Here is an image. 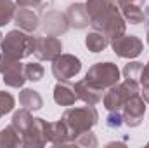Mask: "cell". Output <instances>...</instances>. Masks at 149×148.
Returning a JSON list of instances; mask_svg holds the SVG:
<instances>
[{
    "mask_svg": "<svg viewBox=\"0 0 149 148\" xmlns=\"http://www.w3.org/2000/svg\"><path fill=\"white\" fill-rule=\"evenodd\" d=\"M90 26L95 32H101V33H104L109 40H113V38H116V37H120V35L125 33L127 21L121 16L116 2L113 0L104 9H101V11H97L95 14L90 16Z\"/></svg>",
    "mask_w": 149,
    "mask_h": 148,
    "instance_id": "6da1fadb",
    "label": "cell"
},
{
    "mask_svg": "<svg viewBox=\"0 0 149 148\" xmlns=\"http://www.w3.org/2000/svg\"><path fill=\"white\" fill-rule=\"evenodd\" d=\"M61 120L66 124L70 141L73 145L74 140L80 134H83L87 131H92L97 125L99 113L95 110V105H85V106H80V108H68L63 113Z\"/></svg>",
    "mask_w": 149,
    "mask_h": 148,
    "instance_id": "7a4b0ae2",
    "label": "cell"
},
{
    "mask_svg": "<svg viewBox=\"0 0 149 148\" xmlns=\"http://www.w3.org/2000/svg\"><path fill=\"white\" fill-rule=\"evenodd\" d=\"M135 94H141V82L125 78L123 82L120 80L116 85H113L108 91H104L102 105L108 111H121L125 103Z\"/></svg>",
    "mask_w": 149,
    "mask_h": 148,
    "instance_id": "3957f363",
    "label": "cell"
},
{
    "mask_svg": "<svg viewBox=\"0 0 149 148\" xmlns=\"http://www.w3.org/2000/svg\"><path fill=\"white\" fill-rule=\"evenodd\" d=\"M33 42L35 37L31 33H26L23 30H10L0 44V49L5 56L12 59H24L33 54Z\"/></svg>",
    "mask_w": 149,
    "mask_h": 148,
    "instance_id": "277c9868",
    "label": "cell"
},
{
    "mask_svg": "<svg viewBox=\"0 0 149 148\" xmlns=\"http://www.w3.org/2000/svg\"><path fill=\"white\" fill-rule=\"evenodd\" d=\"M85 80L97 87V89H102V91H108L109 87L116 85L120 80H121V72L120 68L111 63V61H106V63H95L88 68V72L85 73Z\"/></svg>",
    "mask_w": 149,
    "mask_h": 148,
    "instance_id": "5b68a950",
    "label": "cell"
},
{
    "mask_svg": "<svg viewBox=\"0 0 149 148\" xmlns=\"http://www.w3.org/2000/svg\"><path fill=\"white\" fill-rule=\"evenodd\" d=\"M109 45H111L113 52L123 59H135L144 51V42L141 38L137 35H127V33L109 40Z\"/></svg>",
    "mask_w": 149,
    "mask_h": 148,
    "instance_id": "8992f818",
    "label": "cell"
},
{
    "mask_svg": "<svg viewBox=\"0 0 149 148\" xmlns=\"http://www.w3.org/2000/svg\"><path fill=\"white\" fill-rule=\"evenodd\" d=\"M81 72V61L74 54H61L52 61V75L57 82H68Z\"/></svg>",
    "mask_w": 149,
    "mask_h": 148,
    "instance_id": "52a82bcc",
    "label": "cell"
},
{
    "mask_svg": "<svg viewBox=\"0 0 149 148\" xmlns=\"http://www.w3.org/2000/svg\"><path fill=\"white\" fill-rule=\"evenodd\" d=\"M33 54L38 61H54L57 56L63 54V42L54 35H40L35 37L33 42Z\"/></svg>",
    "mask_w": 149,
    "mask_h": 148,
    "instance_id": "ba28073f",
    "label": "cell"
},
{
    "mask_svg": "<svg viewBox=\"0 0 149 148\" xmlns=\"http://www.w3.org/2000/svg\"><path fill=\"white\" fill-rule=\"evenodd\" d=\"M49 122L40 118V117H33L31 125L21 134L23 140V147L24 148H38L45 147L49 143Z\"/></svg>",
    "mask_w": 149,
    "mask_h": 148,
    "instance_id": "9c48e42d",
    "label": "cell"
},
{
    "mask_svg": "<svg viewBox=\"0 0 149 148\" xmlns=\"http://www.w3.org/2000/svg\"><path fill=\"white\" fill-rule=\"evenodd\" d=\"M146 101L142 99L141 94H135L132 96L125 106L121 108V115H123V124L128 125V127H137L142 124V118L146 115Z\"/></svg>",
    "mask_w": 149,
    "mask_h": 148,
    "instance_id": "30bf717a",
    "label": "cell"
},
{
    "mask_svg": "<svg viewBox=\"0 0 149 148\" xmlns=\"http://www.w3.org/2000/svg\"><path fill=\"white\" fill-rule=\"evenodd\" d=\"M40 26L47 35H54V37L64 35L71 28L66 14L61 11H47L43 14V18L40 19Z\"/></svg>",
    "mask_w": 149,
    "mask_h": 148,
    "instance_id": "8fae6325",
    "label": "cell"
},
{
    "mask_svg": "<svg viewBox=\"0 0 149 148\" xmlns=\"http://www.w3.org/2000/svg\"><path fill=\"white\" fill-rule=\"evenodd\" d=\"M2 80L7 87L12 89H21L26 82V75H24V65L21 63V59H14L2 73Z\"/></svg>",
    "mask_w": 149,
    "mask_h": 148,
    "instance_id": "7c38bea8",
    "label": "cell"
},
{
    "mask_svg": "<svg viewBox=\"0 0 149 148\" xmlns=\"http://www.w3.org/2000/svg\"><path fill=\"white\" fill-rule=\"evenodd\" d=\"M74 92H76V98L81 99L85 105H99L102 101V96H104V91L102 89H97L94 85H90L85 78L83 80H78L73 85Z\"/></svg>",
    "mask_w": 149,
    "mask_h": 148,
    "instance_id": "4fadbf2b",
    "label": "cell"
},
{
    "mask_svg": "<svg viewBox=\"0 0 149 148\" xmlns=\"http://www.w3.org/2000/svg\"><path fill=\"white\" fill-rule=\"evenodd\" d=\"M14 23L19 30L26 32V33H33L40 26V18L38 12L28 9V7H19L14 14Z\"/></svg>",
    "mask_w": 149,
    "mask_h": 148,
    "instance_id": "5bb4252c",
    "label": "cell"
},
{
    "mask_svg": "<svg viewBox=\"0 0 149 148\" xmlns=\"http://www.w3.org/2000/svg\"><path fill=\"white\" fill-rule=\"evenodd\" d=\"M66 18H68V23L70 26L74 28V30H83L90 25V16L87 12V7L85 4L81 2H76V4H71L68 9H66Z\"/></svg>",
    "mask_w": 149,
    "mask_h": 148,
    "instance_id": "9a60e30c",
    "label": "cell"
},
{
    "mask_svg": "<svg viewBox=\"0 0 149 148\" xmlns=\"http://www.w3.org/2000/svg\"><path fill=\"white\" fill-rule=\"evenodd\" d=\"M49 143L50 145H71L70 141V134H68V127L66 124L59 118L56 122H49Z\"/></svg>",
    "mask_w": 149,
    "mask_h": 148,
    "instance_id": "2e32d148",
    "label": "cell"
},
{
    "mask_svg": "<svg viewBox=\"0 0 149 148\" xmlns=\"http://www.w3.org/2000/svg\"><path fill=\"white\" fill-rule=\"evenodd\" d=\"M54 101L61 106H71L78 101L74 87L70 85L68 82H57L54 87Z\"/></svg>",
    "mask_w": 149,
    "mask_h": 148,
    "instance_id": "e0dca14e",
    "label": "cell"
},
{
    "mask_svg": "<svg viewBox=\"0 0 149 148\" xmlns=\"http://www.w3.org/2000/svg\"><path fill=\"white\" fill-rule=\"evenodd\" d=\"M19 105L30 111H37L43 106V99H42V96H40L38 91H35V89H23L21 87Z\"/></svg>",
    "mask_w": 149,
    "mask_h": 148,
    "instance_id": "ac0fdd59",
    "label": "cell"
},
{
    "mask_svg": "<svg viewBox=\"0 0 149 148\" xmlns=\"http://www.w3.org/2000/svg\"><path fill=\"white\" fill-rule=\"evenodd\" d=\"M23 147V140L19 131L10 124L0 131V148H17Z\"/></svg>",
    "mask_w": 149,
    "mask_h": 148,
    "instance_id": "d6986e66",
    "label": "cell"
},
{
    "mask_svg": "<svg viewBox=\"0 0 149 148\" xmlns=\"http://www.w3.org/2000/svg\"><path fill=\"white\" fill-rule=\"evenodd\" d=\"M108 45H109V38L106 37L104 33H101V32L94 30V32H90L85 37V47L90 52H102Z\"/></svg>",
    "mask_w": 149,
    "mask_h": 148,
    "instance_id": "ffe728a7",
    "label": "cell"
},
{
    "mask_svg": "<svg viewBox=\"0 0 149 148\" xmlns=\"http://www.w3.org/2000/svg\"><path fill=\"white\" fill-rule=\"evenodd\" d=\"M31 122H33V115H31V111L26 110V108H21V110L12 113V122L10 124L19 131V134H23L31 125Z\"/></svg>",
    "mask_w": 149,
    "mask_h": 148,
    "instance_id": "44dd1931",
    "label": "cell"
},
{
    "mask_svg": "<svg viewBox=\"0 0 149 148\" xmlns=\"http://www.w3.org/2000/svg\"><path fill=\"white\" fill-rule=\"evenodd\" d=\"M16 2L14 0H0V26L9 25L10 21H14V14H16Z\"/></svg>",
    "mask_w": 149,
    "mask_h": 148,
    "instance_id": "7402d4cb",
    "label": "cell"
},
{
    "mask_svg": "<svg viewBox=\"0 0 149 148\" xmlns=\"http://www.w3.org/2000/svg\"><path fill=\"white\" fill-rule=\"evenodd\" d=\"M142 68H144V65H142V63H139V61H128V63L123 66V70H121L123 78L137 80V82H139L141 73H142Z\"/></svg>",
    "mask_w": 149,
    "mask_h": 148,
    "instance_id": "603a6c76",
    "label": "cell"
},
{
    "mask_svg": "<svg viewBox=\"0 0 149 148\" xmlns=\"http://www.w3.org/2000/svg\"><path fill=\"white\" fill-rule=\"evenodd\" d=\"M24 75H26V80H30V82H40L45 75V68L40 63H26Z\"/></svg>",
    "mask_w": 149,
    "mask_h": 148,
    "instance_id": "cb8c5ba5",
    "label": "cell"
},
{
    "mask_svg": "<svg viewBox=\"0 0 149 148\" xmlns=\"http://www.w3.org/2000/svg\"><path fill=\"white\" fill-rule=\"evenodd\" d=\"M14 106H16L14 96H12L10 92L0 91V113H2V117L7 115V113H10V111L14 110Z\"/></svg>",
    "mask_w": 149,
    "mask_h": 148,
    "instance_id": "d4e9b609",
    "label": "cell"
},
{
    "mask_svg": "<svg viewBox=\"0 0 149 148\" xmlns=\"http://www.w3.org/2000/svg\"><path fill=\"white\" fill-rule=\"evenodd\" d=\"M73 145H76V147H97V138H95V134L92 132V131H87V132H83V134H80L76 140H74Z\"/></svg>",
    "mask_w": 149,
    "mask_h": 148,
    "instance_id": "484cf974",
    "label": "cell"
},
{
    "mask_svg": "<svg viewBox=\"0 0 149 148\" xmlns=\"http://www.w3.org/2000/svg\"><path fill=\"white\" fill-rule=\"evenodd\" d=\"M106 125L109 129H120L123 125V115L121 111H109L106 117Z\"/></svg>",
    "mask_w": 149,
    "mask_h": 148,
    "instance_id": "4316f807",
    "label": "cell"
},
{
    "mask_svg": "<svg viewBox=\"0 0 149 148\" xmlns=\"http://www.w3.org/2000/svg\"><path fill=\"white\" fill-rule=\"evenodd\" d=\"M114 2H116L118 9H121V7H144V4H146V0H114Z\"/></svg>",
    "mask_w": 149,
    "mask_h": 148,
    "instance_id": "83f0119b",
    "label": "cell"
},
{
    "mask_svg": "<svg viewBox=\"0 0 149 148\" xmlns=\"http://www.w3.org/2000/svg\"><path fill=\"white\" fill-rule=\"evenodd\" d=\"M19 7H28V9H43V2L40 0H16Z\"/></svg>",
    "mask_w": 149,
    "mask_h": 148,
    "instance_id": "f1b7e54d",
    "label": "cell"
},
{
    "mask_svg": "<svg viewBox=\"0 0 149 148\" xmlns=\"http://www.w3.org/2000/svg\"><path fill=\"white\" fill-rule=\"evenodd\" d=\"M139 82H141V85H149V61H148V65L142 68V73H141Z\"/></svg>",
    "mask_w": 149,
    "mask_h": 148,
    "instance_id": "f546056e",
    "label": "cell"
},
{
    "mask_svg": "<svg viewBox=\"0 0 149 148\" xmlns=\"http://www.w3.org/2000/svg\"><path fill=\"white\" fill-rule=\"evenodd\" d=\"M144 14H146V42L149 45V7H144Z\"/></svg>",
    "mask_w": 149,
    "mask_h": 148,
    "instance_id": "4dcf8cb0",
    "label": "cell"
},
{
    "mask_svg": "<svg viewBox=\"0 0 149 148\" xmlns=\"http://www.w3.org/2000/svg\"><path fill=\"white\" fill-rule=\"evenodd\" d=\"M141 96H142V99L149 105V85H141Z\"/></svg>",
    "mask_w": 149,
    "mask_h": 148,
    "instance_id": "1f68e13d",
    "label": "cell"
},
{
    "mask_svg": "<svg viewBox=\"0 0 149 148\" xmlns=\"http://www.w3.org/2000/svg\"><path fill=\"white\" fill-rule=\"evenodd\" d=\"M2 40H3V35H2V32H0V44H2Z\"/></svg>",
    "mask_w": 149,
    "mask_h": 148,
    "instance_id": "d6a6232c",
    "label": "cell"
},
{
    "mask_svg": "<svg viewBox=\"0 0 149 148\" xmlns=\"http://www.w3.org/2000/svg\"><path fill=\"white\" fill-rule=\"evenodd\" d=\"M0 118H2V113H0Z\"/></svg>",
    "mask_w": 149,
    "mask_h": 148,
    "instance_id": "836d02e7",
    "label": "cell"
},
{
    "mask_svg": "<svg viewBox=\"0 0 149 148\" xmlns=\"http://www.w3.org/2000/svg\"><path fill=\"white\" fill-rule=\"evenodd\" d=\"M148 147H149V141H148Z\"/></svg>",
    "mask_w": 149,
    "mask_h": 148,
    "instance_id": "e575fe53",
    "label": "cell"
},
{
    "mask_svg": "<svg viewBox=\"0 0 149 148\" xmlns=\"http://www.w3.org/2000/svg\"><path fill=\"white\" fill-rule=\"evenodd\" d=\"M40 2H43V0H40Z\"/></svg>",
    "mask_w": 149,
    "mask_h": 148,
    "instance_id": "d590c367",
    "label": "cell"
}]
</instances>
